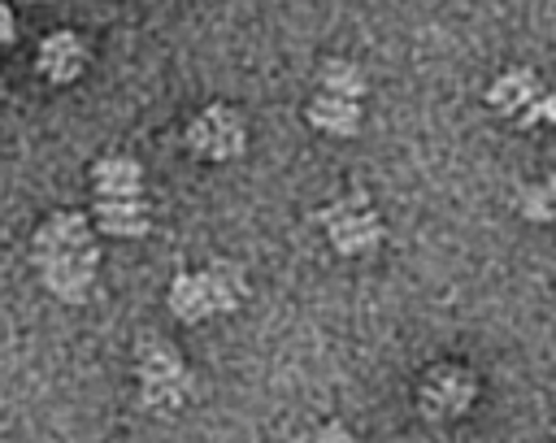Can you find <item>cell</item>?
I'll return each instance as SVG.
<instances>
[{
    "label": "cell",
    "mask_w": 556,
    "mask_h": 443,
    "mask_svg": "<svg viewBox=\"0 0 556 443\" xmlns=\"http://www.w3.org/2000/svg\"><path fill=\"white\" fill-rule=\"evenodd\" d=\"M30 261H35V274L43 282V291H52L65 304H83L91 295L96 269H100V248H96L87 213H74V208L52 213L35 230Z\"/></svg>",
    "instance_id": "obj_1"
},
{
    "label": "cell",
    "mask_w": 556,
    "mask_h": 443,
    "mask_svg": "<svg viewBox=\"0 0 556 443\" xmlns=\"http://www.w3.org/2000/svg\"><path fill=\"white\" fill-rule=\"evenodd\" d=\"M243 300V274L235 265H208V269H191V274H178L169 282V313L187 326L195 321H208V317H222V313H235Z\"/></svg>",
    "instance_id": "obj_2"
},
{
    "label": "cell",
    "mask_w": 556,
    "mask_h": 443,
    "mask_svg": "<svg viewBox=\"0 0 556 443\" xmlns=\"http://www.w3.org/2000/svg\"><path fill=\"white\" fill-rule=\"evenodd\" d=\"M135 374H139V404L152 408V413H174L195 391V378H191L187 360L165 339H143L135 347Z\"/></svg>",
    "instance_id": "obj_3"
},
{
    "label": "cell",
    "mask_w": 556,
    "mask_h": 443,
    "mask_svg": "<svg viewBox=\"0 0 556 443\" xmlns=\"http://www.w3.org/2000/svg\"><path fill=\"white\" fill-rule=\"evenodd\" d=\"M486 104L495 113H504L508 122H521V126H556V96L539 83L534 69H504L491 87H486Z\"/></svg>",
    "instance_id": "obj_4"
},
{
    "label": "cell",
    "mask_w": 556,
    "mask_h": 443,
    "mask_svg": "<svg viewBox=\"0 0 556 443\" xmlns=\"http://www.w3.org/2000/svg\"><path fill=\"white\" fill-rule=\"evenodd\" d=\"M317 221H321V230L339 256H369L387 235L382 217L369 208L365 195H339L334 204H326L317 213Z\"/></svg>",
    "instance_id": "obj_5"
},
{
    "label": "cell",
    "mask_w": 556,
    "mask_h": 443,
    "mask_svg": "<svg viewBox=\"0 0 556 443\" xmlns=\"http://www.w3.org/2000/svg\"><path fill=\"white\" fill-rule=\"evenodd\" d=\"M248 143V122L230 104H208L187 122V148L200 161H235Z\"/></svg>",
    "instance_id": "obj_6"
},
{
    "label": "cell",
    "mask_w": 556,
    "mask_h": 443,
    "mask_svg": "<svg viewBox=\"0 0 556 443\" xmlns=\"http://www.w3.org/2000/svg\"><path fill=\"white\" fill-rule=\"evenodd\" d=\"M473 391H478L473 387V374H465L460 365H439L421 382V408L434 421H447V417H460L473 404Z\"/></svg>",
    "instance_id": "obj_7"
},
{
    "label": "cell",
    "mask_w": 556,
    "mask_h": 443,
    "mask_svg": "<svg viewBox=\"0 0 556 443\" xmlns=\"http://www.w3.org/2000/svg\"><path fill=\"white\" fill-rule=\"evenodd\" d=\"M35 69L48 83H74L87 69V43H83V35H74V30L43 35L39 39V52H35Z\"/></svg>",
    "instance_id": "obj_8"
},
{
    "label": "cell",
    "mask_w": 556,
    "mask_h": 443,
    "mask_svg": "<svg viewBox=\"0 0 556 443\" xmlns=\"http://www.w3.org/2000/svg\"><path fill=\"white\" fill-rule=\"evenodd\" d=\"M91 191H96V200H135V195H143V165L122 152L100 156L91 165Z\"/></svg>",
    "instance_id": "obj_9"
},
{
    "label": "cell",
    "mask_w": 556,
    "mask_h": 443,
    "mask_svg": "<svg viewBox=\"0 0 556 443\" xmlns=\"http://www.w3.org/2000/svg\"><path fill=\"white\" fill-rule=\"evenodd\" d=\"M91 226L113 235V239H139L152 226V208H148L143 195H135V200H96Z\"/></svg>",
    "instance_id": "obj_10"
},
{
    "label": "cell",
    "mask_w": 556,
    "mask_h": 443,
    "mask_svg": "<svg viewBox=\"0 0 556 443\" xmlns=\"http://www.w3.org/2000/svg\"><path fill=\"white\" fill-rule=\"evenodd\" d=\"M361 100H348V96H330V91H317L308 100V122L321 130V135H334V139H348L361 130Z\"/></svg>",
    "instance_id": "obj_11"
},
{
    "label": "cell",
    "mask_w": 556,
    "mask_h": 443,
    "mask_svg": "<svg viewBox=\"0 0 556 443\" xmlns=\"http://www.w3.org/2000/svg\"><path fill=\"white\" fill-rule=\"evenodd\" d=\"M317 83H321V91H330V96H348V100H361L365 96V69L361 65H352V61H326L321 69H317Z\"/></svg>",
    "instance_id": "obj_12"
},
{
    "label": "cell",
    "mask_w": 556,
    "mask_h": 443,
    "mask_svg": "<svg viewBox=\"0 0 556 443\" xmlns=\"http://www.w3.org/2000/svg\"><path fill=\"white\" fill-rule=\"evenodd\" d=\"M517 208L530 221H556V174H547L543 182H530L517 191Z\"/></svg>",
    "instance_id": "obj_13"
},
{
    "label": "cell",
    "mask_w": 556,
    "mask_h": 443,
    "mask_svg": "<svg viewBox=\"0 0 556 443\" xmlns=\"http://www.w3.org/2000/svg\"><path fill=\"white\" fill-rule=\"evenodd\" d=\"M287 443H356L339 421H326V426H317V430H308V434H295V439H287Z\"/></svg>",
    "instance_id": "obj_14"
},
{
    "label": "cell",
    "mask_w": 556,
    "mask_h": 443,
    "mask_svg": "<svg viewBox=\"0 0 556 443\" xmlns=\"http://www.w3.org/2000/svg\"><path fill=\"white\" fill-rule=\"evenodd\" d=\"M13 39H17V17H13V9L0 0V52H4Z\"/></svg>",
    "instance_id": "obj_15"
},
{
    "label": "cell",
    "mask_w": 556,
    "mask_h": 443,
    "mask_svg": "<svg viewBox=\"0 0 556 443\" xmlns=\"http://www.w3.org/2000/svg\"><path fill=\"white\" fill-rule=\"evenodd\" d=\"M0 100H4V78H0Z\"/></svg>",
    "instance_id": "obj_16"
}]
</instances>
